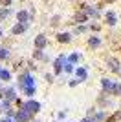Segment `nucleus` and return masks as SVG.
<instances>
[{
    "label": "nucleus",
    "mask_w": 121,
    "mask_h": 122,
    "mask_svg": "<svg viewBox=\"0 0 121 122\" xmlns=\"http://www.w3.org/2000/svg\"><path fill=\"white\" fill-rule=\"evenodd\" d=\"M108 24H116V16L114 15H108Z\"/></svg>",
    "instance_id": "nucleus-4"
},
{
    "label": "nucleus",
    "mask_w": 121,
    "mask_h": 122,
    "mask_svg": "<svg viewBox=\"0 0 121 122\" xmlns=\"http://www.w3.org/2000/svg\"><path fill=\"white\" fill-rule=\"evenodd\" d=\"M26 18H28V15H26L24 11H20V13H18V20L22 22V24H24V20H26Z\"/></svg>",
    "instance_id": "nucleus-1"
},
{
    "label": "nucleus",
    "mask_w": 121,
    "mask_h": 122,
    "mask_svg": "<svg viewBox=\"0 0 121 122\" xmlns=\"http://www.w3.org/2000/svg\"><path fill=\"white\" fill-rule=\"evenodd\" d=\"M59 40H60V42H66V40H70V35H59Z\"/></svg>",
    "instance_id": "nucleus-3"
},
{
    "label": "nucleus",
    "mask_w": 121,
    "mask_h": 122,
    "mask_svg": "<svg viewBox=\"0 0 121 122\" xmlns=\"http://www.w3.org/2000/svg\"><path fill=\"white\" fill-rule=\"evenodd\" d=\"M44 44H46V40H44V36L40 35L39 38H37V46H44Z\"/></svg>",
    "instance_id": "nucleus-2"
}]
</instances>
